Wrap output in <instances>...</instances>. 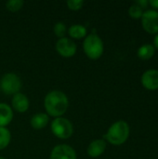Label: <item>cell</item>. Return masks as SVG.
<instances>
[{
    "label": "cell",
    "instance_id": "5b68a950",
    "mask_svg": "<svg viewBox=\"0 0 158 159\" xmlns=\"http://www.w3.org/2000/svg\"><path fill=\"white\" fill-rule=\"evenodd\" d=\"M0 88L6 95H15L21 89V80L18 75L7 73L0 80Z\"/></svg>",
    "mask_w": 158,
    "mask_h": 159
},
{
    "label": "cell",
    "instance_id": "8992f818",
    "mask_svg": "<svg viewBox=\"0 0 158 159\" xmlns=\"http://www.w3.org/2000/svg\"><path fill=\"white\" fill-rule=\"evenodd\" d=\"M142 25L145 32L154 34H158V11L150 9L143 12L142 16Z\"/></svg>",
    "mask_w": 158,
    "mask_h": 159
},
{
    "label": "cell",
    "instance_id": "d6986e66",
    "mask_svg": "<svg viewBox=\"0 0 158 159\" xmlns=\"http://www.w3.org/2000/svg\"><path fill=\"white\" fill-rule=\"evenodd\" d=\"M142 14H143L142 8L136 4H133L129 8V15L133 19H140V18H142Z\"/></svg>",
    "mask_w": 158,
    "mask_h": 159
},
{
    "label": "cell",
    "instance_id": "8fae6325",
    "mask_svg": "<svg viewBox=\"0 0 158 159\" xmlns=\"http://www.w3.org/2000/svg\"><path fill=\"white\" fill-rule=\"evenodd\" d=\"M106 149V142L103 139H97L92 141L87 149L88 157L92 158H97L102 156Z\"/></svg>",
    "mask_w": 158,
    "mask_h": 159
},
{
    "label": "cell",
    "instance_id": "7402d4cb",
    "mask_svg": "<svg viewBox=\"0 0 158 159\" xmlns=\"http://www.w3.org/2000/svg\"><path fill=\"white\" fill-rule=\"evenodd\" d=\"M149 5L152 7H154L156 9H158V0H150L149 1Z\"/></svg>",
    "mask_w": 158,
    "mask_h": 159
},
{
    "label": "cell",
    "instance_id": "3957f363",
    "mask_svg": "<svg viewBox=\"0 0 158 159\" xmlns=\"http://www.w3.org/2000/svg\"><path fill=\"white\" fill-rule=\"evenodd\" d=\"M83 49L88 58L90 60H98L103 54V42L98 34L92 33L84 38Z\"/></svg>",
    "mask_w": 158,
    "mask_h": 159
},
{
    "label": "cell",
    "instance_id": "ba28073f",
    "mask_svg": "<svg viewBox=\"0 0 158 159\" xmlns=\"http://www.w3.org/2000/svg\"><path fill=\"white\" fill-rule=\"evenodd\" d=\"M49 159H76V153L68 144H59L52 149Z\"/></svg>",
    "mask_w": 158,
    "mask_h": 159
},
{
    "label": "cell",
    "instance_id": "2e32d148",
    "mask_svg": "<svg viewBox=\"0 0 158 159\" xmlns=\"http://www.w3.org/2000/svg\"><path fill=\"white\" fill-rule=\"evenodd\" d=\"M11 140L10 131L7 128L0 127V150H3L8 146Z\"/></svg>",
    "mask_w": 158,
    "mask_h": 159
},
{
    "label": "cell",
    "instance_id": "ac0fdd59",
    "mask_svg": "<svg viewBox=\"0 0 158 159\" xmlns=\"http://www.w3.org/2000/svg\"><path fill=\"white\" fill-rule=\"evenodd\" d=\"M53 32H54V34H56V36H58L59 39H60V38L65 37V34H66V33H67V27H66V25H65L63 22L59 21V22H57V23L54 25V27H53Z\"/></svg>",
    "mask_w": 158,
    "mask_h": 159
},
{
    "label": "cell",
    "instance_id": "5bb4252c",
    "mask_svg": "<svg viewBox=\"0 0 158 159\" xmlns=\"http://www.w3.org/2000/svg\"><path fill=\"white\" fill-rule=\"evenodd\" d=\"M68 34L73 39H83L87 36V28L81 24H74L68 29Z\"/></svg>",
    "mask_w": 158,
    "mask_h": 159
},
{
    "label": "cell",
    "instance_id": "9c48e42d",
    "mask_svg": "<svg viewBox=\"0 0 158 159\" xmlns=\"http://www.w3.org/2000/svg\"><path fill=\"white\" fill-rule=\"evenodd\" d=\"M142 84L148 90L158 89V70L150 69L142 75Z\"/></svg>",
    "mask_w": 158,
    "mask_h": 159
},
{
    "label": "cell",
    "instance_id": "e0dca14e",
    "mask_svg": "<svg viewBox=\"0 0 158 159\" xmlns=\"http://www.w3.org/2000/svg\"><path fill=\"white\" fill-rule=\"evenodd\" d=\"M24 2L22 0H9L6 3V7L11 12H17L23 7Z\"/></svg>",
    "mask_w": 158,
    "mask_h": 159
},
{
    "label": "cell",
    "instance_id": "44dd1931",
    "mask_svg": "<svg viewBox=\"0 0 158 159\" xmlns=\"http://www.w3.org/2000/svg\"><path fill=\"white\" fill-rule=\"evenodd\" d=\"M135 4L140 6L143 9V8H145L149 5V1H147V0H138V1L135 2Z\"/></svg>",
    "mask_w": 158,
    "mask_h": 159
},
{
    "label": "cell",
    "instance_id": "7a4b0ae2",
    "mask_svg": "<svg viewBox=\"0 0 158 159\" xmlns=\"http://www.w3.org/2000/svg\"><path fill=\"white\" fill-rule=\"evenodd\" d=\"M129 136V126L126 121L120 120L114 123L103 138L113 145H121L127 142Z\"/></svg>",
    "mask_w": 158,
    "mask_h": 159
},
{
    "label": "cell",
    "instance_id": "6da1fadb",
    "mask_svg": "<svg viewBox=\"0 0 158 159\" xmlns=\"http://www.w3.org/2000/svg\"><path fill=\"white\" fill-rule=\"evenodd\" d=\"M44 107L48 116H50L55 118L61 117L69 108L68 97L61 90H52L46 95Z\"/></svg>",
    "mask_w": 158,
    "mask_h": 159
},
{
    "label": "cell",
    "instance_id": "277c9868",
    "mask_svg": "<svg viewBox=\"0 0 158 159\" xmlns=\"http://www.w3.org/2000/svg\"><path fill=\"white\" fill-rule=\"evenodd\" d=\"M50 128L54 136L61 140L69 139L74 133V127L72 122L62 116L53 119Z\"/></svg>",
    "mask_w": 158,
    "mask_h": 159
},
{
    "label": "cell",
    "instance_id": "52a82bcc",
    "mask_svg": "<svg viewBox=\"0 0 158 159\" xmlns=\"http://www.w3.org/2000/svg\"><path fill=\"white\" fill-rule=\"evenodd\" d=\"M56 50L61 57L71 58L75 55L77 47L76 44L72 39L67 37H62L58 39L56 43Z\"/></svg>",
    "mask_w": 158,
    "mask_h": 159
},
{
    "label": "cell",
    "instance_id": "7c38bea8",
    "mask_svg": "<svg viewBox=\"0 0 158 159\" xmlns=\"http://www.w3.org/2000/svg\"><path fill=\"white\" fill-rule=\"evenodd\" d=\"M13 119V111L11 107L5 103L0 102V127L6 128Z\"/></svg>",
    "mask_w": 158,
    "mask_h": 159
},
{
    "label": "cell",
    "instance_id": "4fadbf2b",
    "mask_svg": "<svg viewBox=\"0 0 158 159\" xmlns=\"http://www.w3.org/2000/svg\"><path fill=\"white\" fill-rule=\"evenodd\" d=\"M48 122H49V116L45 113L36 114L30 120V124L32 128L34 129H42L46 128Z\"/></svg>",
    "mask_w": 158,
    "mask_h": 159
},
{
    "label": "cell",
    "instance_id": "ffe728a7",
    "mask_svg": "<svg viewBox=\"0 0 158 159\" xmlns=\"http://www.w3.org/2000/svg\"><path fill=\"white\" fill-rule=\"evenodd\" d=\"M66 5H67L69 9L74 10V11H77L83 7L84 1L83 0H69L66 2Z\"/></svg>",
    "mask_w": 158,
    "mask_h": 159
},
{
    "label": "cell",
    "instance_id": "603a6c76",
    "mask_svg": "<svg viewBox=\"0 0 158 159\" xmlns=\"http://www.w3.org/2000/svg\"><path fill=\"white\" fill-rule=\"evenodd\" d=\"M154 47H155V48H156L158 49V34L156 35V37L154 38Z\"/></svg>",
    "mask_w": 158,
    "mask_h": 159
},
{
    "label": "cell",
    "instance_id": "30bf717a",
    "mask_svg": "<svg viewBox=\"0 0 158 159\" xmlns=\"http://www.w3.org/2000/svg\"><path fill=\"white\" fill-rule=\"evenodd\" d=\"M11 104L13 109L18 112V113H25L30 106V102L28 97L23 94V93H17L15 95H13L12 101H11Z\"/></svg>",
    "mask_w": 158,
    "mask_h": 159
},
{
    "label": "cell",
    "instance_id": "cb8c5ba5",
    "mask_svg": "<svg viewBox=\"0 0 158 159\" xmlns=\"http://www.w3.org/2000/svg\"><path fill=\"white\" fill-rule=\"evenodd\" d=\"M0 159H6V158H4V157H0Z\"/></svg>",
    "mask_w": 158,
    "mask_h": 159
},
{
    "label": "cell",
    "instance_id": "9a60e30c",
    "mask_svg": "<svg viewBox=\"0 0 158 159\" xmlns=\"http://www.w3.org/2000/svg\"><path fill=\"white\" fill-rule=\"evenodd\" d=\"M156 53V48L151 44H144L142 47L139 48L137 55L141 60L147 61L150 60Z\"/></svg>",
    "mask_w": 158,
    "mask_h": 159
}]
</instances>
